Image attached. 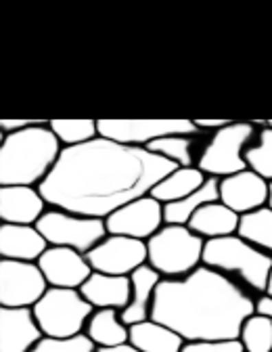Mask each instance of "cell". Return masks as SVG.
Instances as JSON below:
<instances>
[{"mask_svg":"<svg viewBox=\"0 0 272 352\" xmlns=\"http://www.w3.org/2000/svg\"><path fill=\"white\" fill-rule=\"evenodd\" d=\"M176 164L145 147L95 139L63 147L59 162L38 189L51 208L105 220L115 210L145 197Z\"/></svg>","mask_w":272,"mask_h":352,"instance_id":"cell-1","label":"cell"},{"mask_svg":"<svg viewBox=\"0 0 272 352\" xmlns=\"http://www.w3.org/2000/svg\"><path fill=\"white\" fill-rule=\"evenodd\" d=\"M258 300L233 277L205 264L187 277L161 279L151 319L176 331L185 342L239 340Z\"/></svg>","mask_w":272,"mask_h":352,"instance_id":"cell-2","label":"cell"},{"mask_svg":"<svg viewBox=\"0 0 272 352\" xmlns=\"http://www.w3.org/2000/svg\"><path fill=\"white\" fill-rule=\"evenodd\" d=\"M63 153L49 122L3 137L0 143V185L3 187H40L53 172Z\"/></svg>","mask_w":272,"mask_h":352,"instance_id":"cell-3","label":"cell"},{"mask_svg":"<svg viewBox=\"0 0 272 352\" xmlns=\"http://www.w3.org/2000/svg\"><path fill=\"white\" fill-rule=\"evenodd\" d=\"M203 264L218 273L233 277L235 281L241 279L243 285L264 296L272 271V256L264 254L243 237L231 235L205 241Z\"/></svg>","mask_w":272,"mask_h":352,"instance_id":"cell-4","label":"cell"},{"mask_svg":"<svg viewBox=\"0 0 272 352\" xmlns=\"http://www.w3.org/2000/svg\"><path fill=\"white\" fill-rule=\"evenodd\" d=\"M205 241L183 225H163L147 241V264L163 279H180L203 264Z\"/></svg>","mask_w":272,"mask_h":352,"instance_id":"cell-5","label":"cell"},{"mask_svg":"<svg viewBox=\"0 0 272 352\" xmlns=\"http://www.w3.org/2000/svg\"><path fill=\"white\" fill-rule=\"evenodd\" d=\"M258 128L253 122H231L216 130L197 157V168L207 179H226L247 170L245 149L256 139Z\"/></svg>","mask_w":272,"mask_h":352,"instance_id":"cell-6","label":"cell"},{"mask_svg":"<svg viewBox=\"0 0 272 352\" xmlns=\"http://www.w3.org/2000/svg\"><path fill=\"white\" fill-rule=\"evenodd\" d=\"M32 311L44 338H73L86 331L95 308L84 300L80 289L49 287Z\"/></svg>","mask_w":272,"mask_h":352,"instance_id":"cell-7","label":"cell"},{"mask_svg":"<svg viewBox=\"0 0 272 352\" xmlns=\"http://www.w3.org/2000/svg\"><path fill=\"white\" fill-rule=\"evenodd\" d=\"M36 229L49 241V245L71 248L82 254H88L109 235L105 220L71 214L57 208H49L44 212V216L38 220Z\"/></svg>","mask_w":272,"mask_h":352,"instance_id":"cell-8","label":"cell"},{"mask_svg":"<svg viewBox=\"0 0 272 352\" xmlns=\"http://www.w3.org/2000/svg\"><path fill=\"white\" fill-rule=\"evenodd\" d=\"M197 132L193 120H99V135L103 139L145 149L170 135L193 137Z\"/></svg>","mask_w":272,"mask_h":352,"instance_id":"cell-9","label":"cell"},{"mask_svg":"<svg viewBox=\"0 0 272 352\" xmlns=\"http://www.w3.org/2000/svg\"><path fill=\"white\" fill-rule=\"evenodd\" d=\"M49 292V281L38 262L0 260V304L7 308H34Z\"/></svg>","mask_w":272,"mask_h":352,"instance_id":"cell-10","label":"cell"},{"mask_svg":"<svg viewBox=\"0 0 272 352\" xmlns=\"http://www.w3.org/2000/svg\"><path fill=\"white\" fill-rule=\"evenodd\" d=\"M86 260L95 273L130 277L136 269L147 264V241L107 235L86 254Z\"/></svg>","mask_w":272,"mask_h":352,"instance_id":"cell-11","label":"cell"},{"mask_svg":"<svg viewBox=\"0 0 272 352\" xmlns=\"http://www.w3.org/2000/svg\"><path fill=\"white\" fill-rule=\"evenodd\" d=\"M107 233L109 235H122L139 241H149L163 225V204H159L155 197L145 195L134 201H128L120 210H115L111 216L105 218Z\"/></svg>","mask_w":272,"mask_h":352,"instance_id":"cell-12","label":"cell"},{"mask_svg":"<svg viewBox=\"0 0 272 352\" xmlns=\"http://www.w3.org/2000/svg\"><path fill=\"white\" fill-rule=\"evenodd\" d=\"M38 267L47 277L49 287L61 289H80L93 275V267L88 264L86 254L71 248L51 245L38 260Z\"/></svg>","mask_w":272,"mask_h":352,"instance_id":"cell-13","label":"cell"},{"mask_svg":"<svg viewBox=\"0 0 272 352\" xmlns=\"http://www.w3.org/2000/svg\"><path fill=\"white\" fill-rule=\"evenodd\" d=\"M220 201L239 216L256 212L270 201V183L249 168L220 181Z\"/></svg>","mask_w":272,"mask_h":352,"instance_id":"cell-14","label":"cell"},{"mask_svg":"<svg viewBox=\"0 0 272 352\" xmlns=\"http://www.w3.org/2000/svg\"><path fill=\"white\" fill-rule=\"evenodd\" d=\"M42 338L32 308L0 306V352H32Z\"/></svg>","mask_w":272,"mask_h":352,"instance_id":"cell-15","label":"cell"},{"mask_svg":"<svg viewBox=\"0 0 272 352\" xmlns=\"http://www.w3.org/2000/svg\"><path fill=\"white\" fill-rule=\"evenodd\" d=\"M47 199L38 187H0V218L7 225H32L47 212Z\"/></svg>","mask_w":272,"mask_h":352,"instance_id":"cell-16","label":"cell"},{"mask_svg":"<svg viewBox=\"0 0 272 352\" xmlns=\"http://www.w3.org/2000/svg\"><path fill=\"white\" fill-rule=\"evenodd\" d=\"M80 294L95 311L113 308V311L122 313L132 298V281L130 277H117V275H105L93 271L88 281L80 287Z\"/></svg>","mask_w":272,"mask_h":352,"instance_id":"cell-17","label":"cell"},{"mask_svg":"<svg viewBox=\"0 0 272 352\" xmlns=\"http://www.w3.org/2000/svg\"><path fill=\"white\" fill-rule=\"evenodd\" d=\"M51 245L32 225H0V256L3 260L38 262Z\"/></svg>","mask_w":272,"mask_h":352,"instance_id":"cell-18","label":"cell"},{"mask_svg":"<svg viewBox=\"0 0 272 352\" xmlns=\"http://www.w3.org/2000/svg\"><path fill=\"white\" fill-rule=\"evenodd\" d=\"M161 279L163 277L151 267V264H143L141 269H136L130 275V281H132V298H130V304L120 313L122 315V321L128 327L151 319V308H153L155 289L161 283Z\"/></svg>","mask_w":272,"mask_h":352,"instance_id":"cell-19","label":"cell"},{"mask_svg":"<svg viewBox=\"0 0 272 352\" xmlns=\"http://www.w3.org/2000/svg\"><path fill=\"white\" fill-rule=\"evenodd\" d=\"M241 216L233 212L231 208H226L222 201H212L203 206L187 225L195 235H199L203 241L212 239H222L237 235L239 231Z\"/></svg>","mask_w":272,"mask_h":352,"instance_id":"cell-20","label":"cell"},{"mask_svg":"<svg viewBox=\"0 0 272 352\" xmlns=\"http://www.w3.org/2000/svg\"><path fill=\"white\" fill-rule=\"evenodd\" d=\"M207 181V176L197 168V166H189V168H174L166 179H161L153 189H151V197H155L159 204H172V201H180L187 195L195 193L197 189H201Z\"/></svg>","mask_w":272,"mask_h":352,"instance_id":"cell-21","label":"cell"},{"mask_svg":"<svg viewBox=\"0 0 272 352\" xmlns=\"http://www.w3.org/2000/svg\"><path fill=\"white\" fill-rule=\"evenodd\" d=\"M130 344L141 352H183L187 342L170 327L149 319L130 327Z\"/></svg>","mask_w":272,"mask_h":352,"instance_id":"cell-22","label":"cell"},{"mask_svg":"<svg viewBox=\"0 0 272 352\" xmlns=\"http://www.w3.org/2000/svg\"><path fill=\"white\" fill-rule=\"evenodd\" d=\"M84 333L93 340L97 348L122 346L130 342V327L122 321L120 311H113V308L95 311L93 317L88 319Z\"/></svg>","mask_w":272,"mask_h":352,"instance_id":"cell-23","label":"cell"},{"mask_svg":"<svg viewBox=\"0 0 272 352\" xmlns=\"http://www.w3.org/2000/svg\"><path fill=\"white\" fill-rule=\"evenodd\" d=\"M220 201V181L218 179H207L201 189L195 193L187 195L180 201H172L163 206V220L166 225H183L187 227L191 223V218L207 204Z\"/></svg>","mask_w":272,"mask_h":352,"instance_id":"cell-24","label":"cell"},{"mask_svg":"<svg viewBox=\"0 0 272 352\" xmlns=\"http://www.w3.org/2000/svg\"><path fill=\"white\" fill-rule=\"evenodd\" d=\"M237 235L262 250L264 254L272 256V208L264 206L256 212L243 214Z\"/></svg>","mask_w":272,"mask_h":352,"instance_id":"cell-25","label":"cell"},{"mask_svg":"<svg viewBox=\"0 0 272 352\" xmlns=\"http://www.w3.org/2000/svg\"><path fill=\"white\" fill-rule=\"evenodd\" d=\"M253 124L260 126V132L245 149V164L264 181L272 183V128L264 126L262 122Z\"/></svg>","mask_w":272,"mask_h":352,"instance_id":"cell-26","label":"cell"},{"mask_svg":"<svg viewBox=\"0 0 272 352\" xmlns=\"http://www.w3.org/2000/svg\"><path fill=\"white\" fill-rule=\"evenodd\" d=\"M55 137L63 147H78L99 139V120H51Z\"/></svg>","mask_w":272,"mask_h":352,"instance_id":"cell-27","label":"cell"},{"mask_svg":"<svg viewBox=\"0 0 272 352\" xmlns=\"http://www.w3.org/2000/svg\"><path fill=\"white\" fill-rule=\"evenodd\" d=\"M193 139L187 135H170L163 139L153 141L147 149L172 164H176L178 168H189V166H197L195 155H193Z\"/></svg>","mask_w":272,"mask_h":352,"instance_id":"cell-28","label":"cell"},{"mask_svg":"<svg viewBox=\"0 0 272 352\" xmlns=\"http://www.w3.org/2000/svg\"><path fill=\"white\" fill-rule=\"evenodd\" d=\"M239 342L245 352H272V317L256 311L243 323Z\"/></svg>","mask_w":272,"mask_h":352,"instance_id":"cell-29","label":"cell"},{"mask_svg":"<svg viewBox=\"0 0 272 352\" xmlns=\"http://www.w3.org/2000/svg\"><path fill=\"white\" fill-rule=\"evenodd\" d=\"M32 352H97V346L86 333H80L73 338H42Z\"/></svg>","mask_w":272,"mask_h":352,"instance_id":"cell-30","label":"cell"},{"mask_svg":"<svg viewBox=\"0 0 272 352\" xmlns=\"http://www.w3.org/2000/svg\"><path fill=\"white\" fill-rule=\"evenodd\" d=\"M183 352H245L239 340H205L187 342Z\"/></svg>","mask_w":272,"mask_h":352,"instance_id":"cell-31","label":"cell"},{"mask_svg":"<svg viewBox=\"0 0 272 352\" xmlns=\"http://www.w3.org/2000/svg\"><path fill=\"white\" fill-rule=\"evenodd\" d=\"M40 120H3L0 122V128H3L5 135H11V132H19L23 128H30L34 124H38Z\"/></svg>","mask_w":272,"mask_h":352,"instance_id":"cell-32","label":"cell"},{"mask_svg":"<svg viewBox=\"0 0 272 352\" xmlns=\"http://www.w3.org/2000/svg\"><path fill=\"white\" fill-rule=\"evenodd\" d=\"M197 130H220L224 128L226 124H231V120H193Z\"/></svg>","mask_w":272,"mask_h":352,"instance_id":"cell-33","label":"cell"},{"mask_svg":"<svg viewBox=\"0 0 272 352\" xmlns=\"http://www.w3.org/2000/svg\"><path fill=\"white\" fill-rule=\"evenodd\" d=\"M256 311H258V313H264V315H268V317H272V298H268V296H260V298H258Z\"/></svg>","mask_w":272,"mask_h":352,"instance_id":"cell-34","label":"cell"},{"mask_svg":"<svg viewBox=\"0 0 272 352\" xmlns=\"http://www.w3.org/2000/svg\"><path fill=\"white\" fill-rule=\"evenodd\" d=\"M97 352H141L136 350L130 342L128 344H122V346H109V348H97Z\"/></svg>","mask_w":272,"mask_h":352,"instance_id":"cell-35","label":"cell"},{"mask_svg":"<svg viewBox=\"0 0 272 352\" xmlns=\"http://www.w3.org/2000/svg\"><path fill=\"white\" fill-rule=\"evenodd\" d=\"M268 298H272V271H270V277H268V285H266V294Z\"/></svg>","mask_w":272,"mask_h":352,"instance_id":"cell-36","label":"cell"},{"mask_svg":"<svg viewBox=\"0 0 272 352\" xmlns=\"http://www.w3.org/2000/svg\"><path fill=\"white\" fill-rule=\"evenodd\" d=\"M268 206L272 208V183H270V201H268Z\"/></svg>","mask_w":272,"mask_h":352,"instance_id":"cell-37","label":"cell"}]
</instances>
